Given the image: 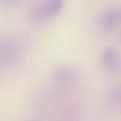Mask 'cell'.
I'll list each match as a JSON object with an SVG mask.
<instances>
[{"label": "cell", "instance_id": "cell-1", "mask_svg": "<svg viewBox=\"0 0 121 121\" xmlns=\"http://www.w3.org/2000/svg\"><path fill=\"white\" fill-rule=\"evenodd\" d=\"M62 6V2L60 0L42 2L33 7L30 14L36 20L47 19L57 14L61 10Z\"/></svg>", "mask_w": 121, "mask_h": 121}, {"label": "cell", "instance_id": "cell-2", "mask_svg": "<svg viewBox=\"0 0 121 121\" xmlns=\"http://www.w3.org/2000/svg\"><path fill=\"white\" fill-rule=\"evenodd\" d=\"M121 17V11L116 9H111L106 12L102 18V23L103 26L110 27L114 26Z\"/></svg>", "mask_w": 121, "mask_h": 121}, {"label": "cell", "instance_id": "cell-3", "mask_svg": "<svg viewBox=\"0 0 121 121\" xmlns=\"http://www.w3.org/2000/svg\"><path fill=\"white\" fill-rule=\"evenodd\" d=\"M118 53L114 50L108 49L103 53L102 60L104 64L108 69L115 68L119 62V57Z\"/></svg>", "mask_w": 121, "mask_h": 121}]
</instances>
